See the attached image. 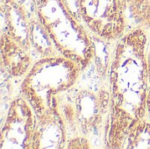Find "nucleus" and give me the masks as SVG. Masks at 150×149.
Instances as JSON below:
<instances>
[{
  "label": "nucleus",
  "mask_w": 150,
  "mask_h": 149,
  "mask_svg": "<svg viewBox=\"0 0 150 149\" xmlns=\"http://www.w3.org/2000/svg\"><path fill=\"white\" fill-rule=\"evenodd\" d=\"M1 58L3 66L13 77L25 76L33 65L29 49L5 32L1 34Z\"/></svg>",
  "instance_id": "nucleus-8"
},
{
  "label": "nucleus",
  "mask_w": 150,
  "mask_h": 149,
  "mask_svg": "<svg viewBox=\"0 0 150 149\" xmlns=\"http://www.w3.org/2000/svg\"><path fill=\"white\" fill-rule=\"evenodd\" d=\"M37 123V115L23 97L11 102L1 129L0 148L32 149Z\"/></svg>",
  "instance_id": "nucleus-6"
},
{
  "label": "nucleus",
  "mask_w": 150,
  "mask_h": 149,
  "mask_svg": "<svg viewBox=\"0 0 150 149\" xmlns=\"http://www.w3.org/2000/svg\"><path fill=\"white\" fill-rule=\"evenodd\" d=\"M86 27L104 40H119L127 32L120 0H79Z\"/></svg>",
  "instance_id": "nucleus-5"
},
{
  "label": "nucleus",
  "mask_w": 150,
  "mask_h": 149,
  "mask_svg": "<svg viewBox=\"0 0 150 149\" xmlns=\"http://www.w3.org/2000/svg\"><path fill=\"white\" fill-rule=\"evenodd\" d=\"M120 4L127 29L149 28L150 0H120Z\"/></svg>",
  "instance_id": "nucleus-10"
},
{
  "label": "nucleus",
  "mask_w": 150,
  "mask_h": 149,
  "mask_svg": "<svg viewBox=\"0 0 150 149\" xmlns=\"http://www.w3.org/2000/svg\"><path fill=\"white\" fill-rule=\"evenodd\" d=\"M65 94L64 101L56 98V107L66 126H70L83 136L91 134L100 124L106 105H110V94L105 97L102 92L89 90H78L71 94L69 90Z\"/></svg>",
  "instance_id": "nucleus-4"
},
{
  "label": "nucleus",
  "mask_w": 150,
  "mask_h": 149,
  "mask_svg": "<svg viewBox=\"0 0 150 149\" xmlns=\"http://www.w3.org/2000/svg\"><path fill=\"white\" fill-rule=\"evenodd\" d=\"M31 45L43 55V57L60 55V52L50 38L48 32L43 27L41 23L36 18V20L31 21L30 30Z\"/></svg>",
  "instance_id": "nucleus-11"
},
{
  "label": "nucleus",
  "mask_w": 150,
  "mask_h": 149,
  "mask_svg": "<svg viewBox=\"0 0 150 149\" xmlns=\"http://www.w3.org/2000/svg\"><path fill=\"white\" fill-rule=\"evenodd\" d=\"M90 142L85 136H76L72 138L68 145L67 148H90Z\"/></svg>",
  "instance_id": "nucleus-13"
},
{
  "label": "nucleus",
  "mask_w": 150,
  "mask_h": 149,
  "mask_svg": "<svg viewBox=\"0 0 150 149\" xmlns=\"http://www.w3.org/2000/svg\"><path fill=\"white\" fill-rule=\"evenodd\" d=\"M124 148H150V122L142 119L129 130Z\"/></svg>",
  "instance_id": "nucleus-12"
},
{
  "label": "nucleus",
  "mask_w": 150,
  "mask_h": 149,
  "mask_svg": "<svg viewBox=\"0 0 150 149\" xmlns=\"http://www.w3.org/2000/svg\"><path fill=\"white\" fill-rule=\"evenodd\" d=\"M66 144V125L56 104L49 112L37 116L32 149L62 148Z\"/></svg>",
  "instance_id": "nucleus-7"
},
{
  "label": "nucleus",
  "mask_w": 150,
  "mask_h": 149,
  "mask_svg": "<svg viewBox=\"0 0 150 149\" xmlns=\"http://www.w3.org/2000/svg\"><path fill=\"white\" fill-rule=\"evenodd\" d=\"M82 70L77 62L62 54L43 57L25 76L21 93L36 115H42L54 108L59 96L73 89Z\"/></svg>",
  "instance_id": "nucleus-2"
},
{
  "label": "nucleus",
  "mask_w": 150,
  "mask_h": 149,
  "mask_svg": "<svg viewBox=\"0 0 150 149\" xmlns=\"http://www.w3.org/2000/svg\"><path fill=\"white\" fill-rule=\"evenodd\" d=\"M146 109H147V112L150 116V89L148 90V94H147V98H146Z\"/></svg>",
  "instance_id": "nucleus-15"
},
{
  "label": "nucleus",
  "mask_w": 150,
  "mask_h": 149,
  "mask_svg": "<svg viewBox=\"0 0 150 149\" xmlns=\"http://www.w3.org/2000/svg\"><path fill=\"white\" fill-rule=\"evenodd\" d=\"M2 12L4 17L5 32L30 50L31 21L23 7L15 0H2Z\"/></svg>",
  "instance_id": "nucleus-9"
},
{
  "label": "nucleus",
  "mask_w": 150,
  "mask_h": 149,
  "mask_svg": "<svg viewBox=\"0 0 150 149\" xmlns=\"http://www.w3.org/2000/svg\"><path fill=\"white\" fill-rule=\"evenodd\" d=\"M36 18L48 32L60 54L83 70L95 55L86 28L75 18L66 0H33Z\"/></svg>",
  "instance_id": "nucleus-3"
},
{
  "label": "nucleus",
  "mask_w": 150,
  "mask_h": 149,
  "mask_svg": "<svg viewBox=\"0 0 150 149\" xmlns=\"http://www.w3.org/2000/svg\"><path fill=\"white\" fill-rule=\"evenodd\" d=\"M147 70H148V78L149 83L150 84V47L147 50Z\"/></svg>",
  "instance_id": "nucleus-14"
},
{
  "label": "nucleus",
  "mask_w": 150,
  "mask_h": 149,
  "mask_svg": "<svg viewBox=\"0 0 150 149\" xmlns=\"http://www.w3.org/2000/svg\"><path fill=\"white\" fill-rule=\"evenodd\" d=\"M146 30L127 31L118 40L110 74V120L106 145L124 148L129 130L147 113L148 94Z\"/></svg>",
  "instance_id": "nucleus-1"
}]
</instances>
